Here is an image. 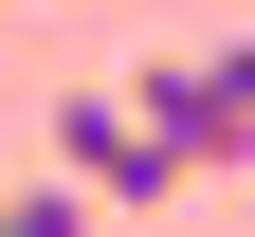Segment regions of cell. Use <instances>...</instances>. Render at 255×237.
Instances as JSON below:
<instances>
[{
  "label": "cell",
  "instance_id": "1",
  "mask_svg": "<svg viewBox=\"0 0 255 237\" xmlns=\"http://www.w3.org/2000/svg\"><path fill=\"white\" fill-rule=\"evenodd\" d=\"M55 183L73 201H182L201 164L146 128V91H55Z\"/></svg>",
  "mask_w": 255,
  "mask_h": 237
}]
</instances>
